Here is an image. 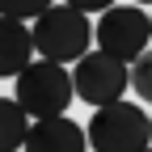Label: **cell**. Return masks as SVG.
<instances>
[{
	"mask_svg": "<svg viewBox=\"0 0 152 152\" xmlns=\"http://www.w3.org/2000/svg\"><path fill=\"white\" fill-rule=\"evenodd\" d=\"M21 152H89V127L72 123L68 114L34 118V127H30Z\"/></svg>",
	"mask_w": 152,
	"mask_h": 152,
	"instance_id": "cell-6",
	"label": "cell"
},
{
	"mask_svg": "<svg viewBox=\"0 0 152 152\" xmlns=\"http://www.w3.org/2000/svg\"><path fill=\"white\" fill-rule=\"evenodd\" d=\"M152 42V13H144L140 4H114L97 17V51L114 55L123 64H135Z\"/></svg>",
	"mask_w": 152,
	"mask_h": 152,
	"instance_id": "cell-4",
	"label": "cell"
},
{
	"mask_svg": "<svg viewBox=\"0 0 152 152\" xmlns=\"http://www.w3.org/2000/svg\"><path fill=\"white\" fill-rule=\"evenodd\" d=\"M131 85H135V97L152 106V51H144L135 64H131Z\"/></svg>",
	"mask_w": 152,
	"mask_h": 152,
	"instance_id": "cell-9",
	"label": "cell"
},
{
	"mask_svg": "<svg viewBox=\"0 0 152 152\" xmlns=\"http://www.w3.org/2000/svg\"><path fill=\"white\" fill-rule=\"evenodd\" d=\"M148 152H152V148H148Z\"/></svg>",
	"mask_w": 152,
	"mask_h": 152,
	"instance_id": "cell-13",
	"label": "cell"
},
{
	"mask_svg": "<svg viewBox=\"0 0 152 152\" xmlns=\"http://www.w3.org/2000/svg\"><path fill=\"white\" fill-rule=\"evenodd\" d=\"M93 38H97V26H89V13L72 4H51L34 21V51L55 64H80Z\"/></svg>",
	"mask_w": 152,
	"mask_h": 152,
	"instance_id": "cell-1",
	"label": "cell"
},
{
	"mask_svg": "<svg viewBox=\"0 0 152 152\" xmlns=\"http://www.w3.org/2000/svg\"><path fill=\"white\" fill-rule=\"evenodd\" d=\"M72 80H76V97L97 110V106H110V102H123V93L131 85V64L114 59L106 51H89L76 64Z\"/></svg>",
	"mask_w": 152,
	"mask_h": 152,
	"instance_id": "cell-5",
	"label": "cell"
},
{
	"mask_svg": "<svg viewBox=\"0 0 152 152\" xmlns=\"http://www.w3.org/2000/svg\"><path fill=\"white\" fill-rule=\"evenodd\" d=\"M131 4H152V0H131Z\"/></svg>",
	"mask_w": 152,
	"mask_h": 152,
	"instance_id": "cell-12",
	"label": "cell"
},
{
	"mask_svg": "<svg viewBox=\"0 0 152 152\" xmlns=\"http://www.w3.org/2000/svg\"><path fill=\"white\" fill-rule=\"evenodd\" d=\"M34 64V26H26L21 17H4V51H0V72L21 76Z\"/></svg>",
	"mask_w": 152,
	"mask_h": 152,
	"instance_id": "cell-7",
	"label": "cell"
},
{
	"mask_svg": "<svg viewBox=\"0 0 152 152\" xmlns=\"http://www.w3.org/2000/svg\"><path fill=\"white\" fill-rule=\"evenodd\" d=\"M30 114L26 106L9 97V102H0V152H17V148H26V135H30Z\"/></svg>",
	"mask_w": 152,
	"mask_h": 152,
	"instance_id": "cell-8",
	"label": "cell"
},
{
	"mask_svg": "<svg viewBox=\"0 0 152 152\" xmlns=\"http://www.w3.org/2000/svg\"><path fill=\"white\" fill-rule=\"evenodd\" d=\"M4 4V17H21V21H38L47 9H51V0H0Z\"/></svg>",
	"mask_w": 152,
	"mask_h": 152,
	"instance_id": "cell-10",
	"label": "cell"
},
{
	"mask_svg": "<svg viewBox=\"0 0 152 152\" xmlns=\"http://www.w3.org/2000/svg\"><path fill=\"white\" fill-rule=\"evenodd\" d=\"M64 4L80 9V13H106V9H114V0H64Z\"/></svg>",
	"mask_w": 152,
	"mask_h": 152,
	"instance_id": "cell-11",
	"label": "cell"
},
{
	"mask_svg": "<svg viewBox=\"0 0 152 152\" xmlns=\"http://www.w3.org/2000/svg\"><path fill=\"white\" fill-rule=\"evenodd\" d=\"M13 97L26 106L30 118H55V114H68L76 97V80L68 76L64 64L34 59L21 76H13Z\"/></svg>",
	"mask_w": 152,
	"mask_h": 152,
	"instance_id": "cell-3",
	"label": "cell"
},
{
	"mask_svg": "<svg viewBox=\"0 0 152 152\" xmlns=\"http://www.w3.org/2000/svg\"><path fill=\"white\" fill-rule=\"evenodd\" d=\"M89 148L93 152H148L152 148V114L135 102L97 106L89 118Z\"/></svg>",
	"mask_w": 152,
	"mask_h": 152,
	"instance_id": "cell-2",
	"label": "cell"
}]
</instances>
